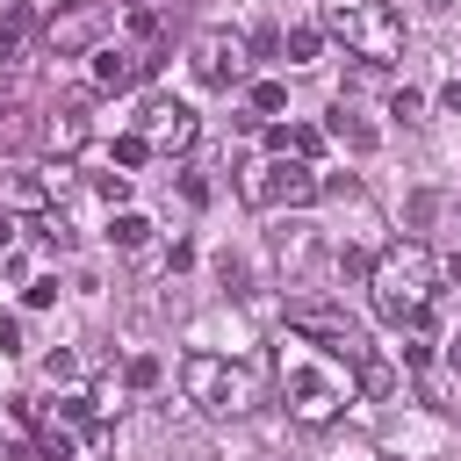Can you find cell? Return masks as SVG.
Returning <instances> with one entry per match:
<instances>
[{"mask_svg":"<svg viewBox=\"0 0 461 461\" xmlns=\"http://www.w3.org/2000/svg\"><path fill=\"white\" fill-rule=\"evenodd\" d=\"M274 382H281V403H288L295 425H339L346 403H360V389H353V360L324 353V346L303 339L295 324L274 339Z\"/></svg>","mask_w":461,"mask_h":461,"instance_id":"1","label":"cell"},{"mask_svg":"<svg viewBox=\"0 0 461 461\" xmlns=\"http://www.w3.org/2000/svg\"><path fill=\"white\" fill-rule=\"evenodd\" d=\"M439 281H447V267L425 238H396L367 259V303L396 331H425L439 317Z\"/></svg>","mask_w":461,"mask_h":461,"instance_id":"2","label":"cell"},{"mask_svg":"<svg viewBox=\"0 0 461 461\" xmlns=\"http://www.w3.org/2000/svg\"><path fill=\"white\" fill-rule=\"evenodd\" d=\"M317 22L331 43H346L360 65H396L403 58V14L389 0H317Z\"/></svg>","mask_w":461,"mask_h":461,"instance_id":"3","label":"cell"},{"mask_svg":"<svg viewBox=\"0 0 461 461\" xmlns=\"http://www.w3.org/2000/svg\"><path fill=\"white\" fill-rule=\"evenodd\" d=\"M180 389L202 418H245L259 411V375L245 360H223V353H187L180 360Z\"/></svg>","mask_w":461,"mask_h":461,"instance_id":"4","label":"cell"},{"mask_svg":"<svg viewBox=\"0 0 461 461\" xmlns=\"http://www.w3.org/2000/svg\"><path fill=\"white\" fill-rule=\"evenodd\" d=\"M324 187H331V180L317 173V158H288V151H267L259 166L238 173L245 209H310Z\"/></svg>","mask_w":461,"mask_h":461,"instance_id":"5","label":"cell"},{"mask_svg":"<svg viewBox=\"0 0 461 461\" xmlns=\"http://www.w3.org/2000/svg\"><path fill=\"white\" fill-rule=\"evenodd\" d=\"M151 72H158V50H144V43H130V36H122V43H115V36L94 43V86H101V94H130V86H144Z\"/></svg>","mask_w":461,"mask_h":461,"instance_id":"6","label":"cell"},{"mask_svg":"<svg viewBox=\"0 0 461 461\" xmlns=\"http://www.w3.org/2000/svg\"><path fill=\"white\" fill-rule=\"evenodd\" d=\"M187 58H194L202 86H245V36L238 29H202Z\"/></svg>","mask_w":461,"mask_h":461,"instance_id":"7","label":"cell"},{"mask_svg":"<svg viewBox=\"0 0 461 461\" xmlns=\"http://www.w3.org/2000/svg\"><path fill=\"white\" fill-rule=\"evenodd\" d=\"M137 130L151 137V151H194L202 144V115L187 108V101H144V115H137Z\"/></svg>","mask_w":461,"mask_h":461,"instance_id":"8","label":"cell"},{"mask_svg":"<svg viewBox=\"0 0 461 461\" xmlns=\"http://www.w3.org/2000/svg\"><path fill=\"white\" fill-rule=\"evenodd\" d=\"M288 324H295L303 339H317L324 353H339V360H360V353H367V339H360V324H353L346 310H324V303H303V310H288Z\"/></svg>","mask_w":461,"mask_h":461,"instance_id":"9","label":"cell"},{"mask_svg":"<svg viewBox=\"0 0 461 461\" xmlns=\"http://www.w3.org/2000/svg\"><path fill=\"white\" fill-rule=\"evenodd\" d=\"M58 194H50V173L43 166H7L0 173V209L7 216H43Z\"/></svg>","mask_w":461,"mask_h":461,"instance_id":"10","label":"cell"},{"mask_svg":"<svg viewBox=\"0 0 461 461\" xmlns=\"http://www.w3.org/2000/svg\"><path fill=\"white\" fill-rule=\"evenodd\" d=\"M86 137H94V122H86V94H72V101L50 115V158H72Z\"/></svg>","mask_w":461,"mask_h":461,"instance_id":"11","label":"cell"},{"mask_svg":"<svg viewBox=\"0 0 461 461\" xmlns=\"http://www.w3.org/2000/svg\"><path fill=\"white\" fill-rule=\"evenodd\" d=\"M353 389H360V403H382V396H396V360L367 346V353L353 360Z\"/></svg>","mask_w":461,"mask_h":461,"instance_id":"12","label":"cell"},{"mask_svg":"<svg viewBox=\"0 0 461 461\" xmlns=\"http://www.w3.org/2000/svg\"><path fill=\"white\" fill-rule=\"evenodd\" d=\"M259 137H267V151H288V158L324 151V130H310V122H259Z\"/></svg>","mask_w":461,"mask_h":461,"instance_id":"13","label":"cell"},{"mask_svg":"<svg viewBox=\"0 0 461 461\" xmlns=\"http://www.w3.org/2000/svg\"><path fill=\"white\" fill-rule=\"evenodd\" d=\"M331 36H324V22H295L288 36H281V58L288 65H317V50H324Z\"/></svg>","mask_w":461,"mask_h":461,"instance_id":"14","label":"cell"},{"mask_svg":"<svg viewBox=\"0 0 461 461\" xmlns=\"http://www.w3.org/2000/svg\"><path fill=\"white\" fill-rule=\"evenodd\" d=\"M94 14H101V7H94V0H79V7L65 14V22H50V43H58V50H72V43H86V36H94Z\"/></svg>","mask_w":461,"mask_h":461,"instance_id":"15","label":"cell"},{"mask_svg":"<svg viewBox=\"0 0 461 461\" xmlns=\"http://www.w3.org/2000/svg\"><path fill=\"white\" fill-rule=\"evenodd\" d=\"M245 101H252V122H281L288 86H281V79H252V86H245Z\"/></svg>","mask_w":461,"mask_h":461,"instance_id":"16","label":"cell"},{"mask_svg":"<svg viewBox=\"0 0 461 461\" xmlns=\"http://www.w3.org/2000/svg\"><path fill=\"white\" fill-rule=\"evenodd\" d=\"M331 137H339V144H346V151H375V122H360V115H353V108H346V101H339V108H331Z\"/></svg>","mask_w":461,"mask_h":461,"instance_id":"17","label":"cell"},{"mask_svg":"<svg viewBox=\"0 0 461 461\" xmlns=\"http://www.w3.org/2000/svg\"><path fill=\"white\" fill-rule=\"evenodd\" d=\"M108 238H115L122 252H144V245H151V216H144V209H122V216H108Z\"/></svg>","mask_w":461,"mask_h":461,"instance_id":"18","label":"cell"},{"mask_svg":"<svg viewBox=\"0 0 461 461\" xmlns=\"http://www.w3.org/2000/svg\"><path fill=\"white\" fill-rule=\"evenodd\" d=\"M22 43H29V7H7V22H0V65H14Z\"/></svg>","mask_w":461,"mask_h":461,"instance_id":"19","label":"cell"},{"mask_svg":"<svg viewBox=\"0 0 461 461\" xmlns=\"http://www.w3.org/2000/svg\"><path fill=\"white\" fill-rule=\"evenodd\" d=\"M79 375H86V360H79V353H43V382H50V389H72Z\"/></svg>","mask_w":461,"mask_h":461,"instance_id":"20","label":"cell"},{"mask_svg":"<svg viewBox=\"0 0 461 461\" xmlns=\"http://www.w3.org/2000/svg\"><path fill=\"white\" fill-rule=\"evenodd\" d=\"M144 158H151V137H144V130H122V137H115V166L130 173V166H144Z\"/></svg>","mask_w":461,"mask_h":461,"instance_id":"21","label":"cell"},{"mask_svg":"<svg viewBox=\"0 0 461 461\" xmlns=\"http://www.w3.org/2000/svg\"><path fill=\"white\" fill-rule=\"evenodd\" d=\"M274 252H281L288 267H295V259H310V223H288V230L274 238Z\"/></svg>","mask_w":461,"mask_h":461,"instance_id":"22","label":"cell"},{"mask_svg":"<svg viewBox=\"0 0 461 461\" xmlns=\"http://www.w3.org/2000/svg\"><path fill=\"white\" fill-rule=\"evenodd\" d=\"M122 382H130V389H158V360H151V353H130V360H122Z\"/></svg>","mask_w":461,"mask_h":461,"instance_id":"23","label":"cell"},{"mask_svg":"<svg viewBox=\"0 0 461 461\" xmlns=\"http://www.w3.org/2000/svg\"><path fill=\"white\" fill-rule=\"evenodd\" d=\"M389 115H396V122H425V94H418V86H403V94L389 101Z\"/></svg>","mask_w":461,"mask_h":461,"instance_id":"24","label":"cell"},{"mask_svg":"<svg viewBox=\"0 0 461 461\" xmlns=\"http://www.w3.org/2000/svg\"><path fill=\"white\" fill-rule=\"evenodd\" d=\"M22 303H29V310H50V303H58V281H50V274H36V281L22 288Z\"/></svg>","mask_w":461,"mask_h":461,"instance_id":"25","label":"cell"},{"mask_svg":"<svg viewBox=\"0 0 461 461\" xmlns=\"http://www.w3.org/2000/svg\"><path fill=\"white\" fill-rule=\"evenodd\" d=\"M0 353H22V317H0Z\"/></svg>","mask_w":461,"mask_h":461,"instance_id":"26","label":"cell"},{"mask_svg":"<svg viewBox=\"0 0 461 461\" xmlns=\"http://www.w3.org/2000/svg\"><path fill=\"white\" fill-rule=\"evenodd\" d=\"M0 252H14V216L0 209Z\"/></svg>","mask_w":461,"mask_h":461,"instance_id":"27","label":"cell"},{"mask_svg":"<svg viewBox=\"0 0 461 461\" xmlns=\"http://www.w3.org/2000/svg\"><path fill=\"white\" fill-rule=\"evenodd\" d=\"M447 367H461V339H447Z\"/></svg>","mask_w":461,"mask_h":461,"instance_id":"28","label":"cell"},{"mask_svg":"<svg viewBox=\"0 0 461 461\" xmlns=\"http://www.w3.org/2000/svg\"><path fill=\"white\" fill-rule=\"evenodd\" d=\"M454 238H461V202H454Z\"/></svg>","mask_w":461,"mask_h":461,"instance_id":"29","label":"cell"}]
</instances>
